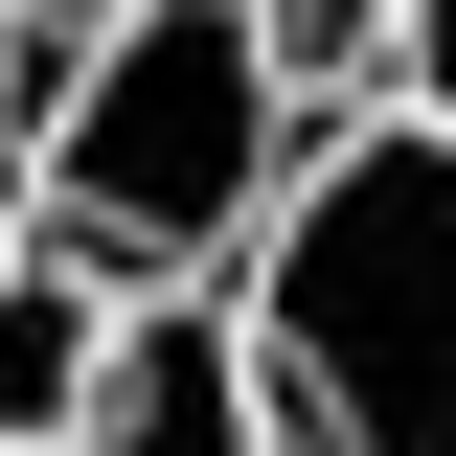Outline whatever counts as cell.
Masks as SVG:
<instances>
[{"label": "cell", "instance_id": "cell-1", "mask_svg": "<svg viewBox=\"0 0 456 456\" xmlns=\"http://www.w3.org/2000/svg\"><path fill=\"white\" fill-rule=\"evenodd\" d=\"M228 342L274 456H456V137L388 92H320V137L274 160L251 251H228Z\"/></svg>", "mask_w": 456, "mask_h": 456}, {"label": "cell", "instance_id": "cell-2", "mask_svg": "<svg viewBox=\"0 0 456 456\" xmlns=\"http://www.w3.org/2000/svg\"><path fill=\"white\" fill-rule=\"evenodd\" d=\"M297 137H320V69L274 46V0H114L23 69V206L137 297H206Z\"/></svg>", "mask_w": 456, "mask_h": 456}, {"label": "cell", "instance_id": "cell-3", "mask_svg": "<svg viewBox=\"0 0 456 456\" xmlns=\"http://www.w3.org/2000/svg\"><path fill=\"white\" fill-rule=\"evenodd\" d=\"M69 456H274L228 297H137V320H114V388H92V434H69Z\"/></svg>", "mask_w": 456, "mask_h": 456}, {"label": "cell", "instance_id": "cell-4", "mask_svg": "<svg viewBox=\"0 0 456 456\" xmlns=\"http://www.w3.org/2000/svg\"><path fill=\"white\" fill-rule=\"evenodd\" d=\"M114 320H137V274H92V251H0V456H69L114 388Z\"/></svg>", "mask_w": 456, "mask_h": 456}, {"label": "cell", "instance_id": "cell-5", "mask_svg": "<svg viewBox=\"0 0 456 456\" xmlns=\"http://www.w3.org/2000/svg\"><path fill=\"white\" fill-rule=\"evenodd\" d=\"M365 92H388V114H434V137H456V0H388V23H365Z\"/></svg>", "mask_w": 456, "mask_h": 456}, {"label": "cell", "instance_id": "cell-6", "mask_svg": "<svg viewBox=\"0 0 456 456\" xmlns=\"http://www.w3.org/2000/svg\"><path fill=\"white\" fill-rule=\"evenodd\" d=\"M365 23H388V0H274V46H297V69H365Z\"/></svg>", "mask_w": 456, "mask_h": 456}, {"label": "cell", "instance_id": "cell-7", "mask_svg": "<svg viewBox=\"0 0 456 456\" xmlns=\"http://www.w3.org/2000/svg\"><path fill=\"white\" fill-rule=\"evenodd\" d=\"M23 69H46V23H23V0H0V137H23Z\"/></svg>", "mask_w": 456, "mask_h": 456}, {"label": "cell", "instance_id": "cell-8", "mask_svg": "<svg viewBox=\"0 0 456 456\" xmlns=\"http://www.w3.org/2000/svg\"><path fill=\"white\" fill-rule=\"evenodd\" d=\"M23 228H46V206H23V137H0V251H23Z\"/></svg>", "mask_w": 456, "mask_h": 456}, {"label": "cell", "instance_id": "cell-9", "mask_svg": "<svg viewBox=\"0 0 456 456\" xmlns=\"http://www.w3.org/2000/svg\"><path fill=\"white\" fill-rule=\"evenodd\" d=\"M23 23H46V46H69V23H114V0H23Z\"/></svg>", "mask_w": 456, "mask_h": 456}]
</instances>
